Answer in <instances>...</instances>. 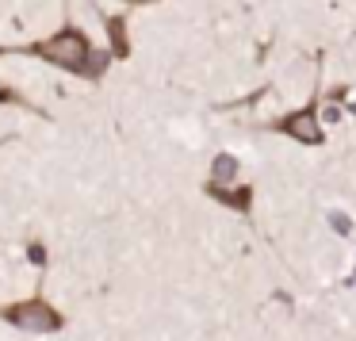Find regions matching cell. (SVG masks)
I'll list each match as a JSON object with an SVG mask.
<instances>
[{"instance_id": "obj_1", "label": "cell", "mask_w": 356, "mask_h": 341, "mask_svg": "<svg viewBox=\"0 0 356 341\" xmlns=\"http://www.w3.org/2000/svg\"><path fill=\"white\" fill-rule=\"evenodd\" d=\"M0 54H27V58H39V62H50L65 73H77V77H88V81H100L104 70L111 65V50H96L88 42V35L81 27H62L58 35L50 39H39V42H27V47H16V50H0Z\"/></svg>"}, {"instance_id": "obj_2", "label": "cell", "mask_w": 356, "mask_h": 341, "mask_svg": "<svg viewBox=\"0 0 356 341\" xmlns=\"http://www.w3.org/2000/svg\"><path fill=\"white\" fill-rule=\"evenodd\" d=\"M0 318L16 330H27V333H58L65 326V318L50 307L47 299H24V303H8L0 307Z\"/></svg>"}, {"instance_id": "obj_3", "label": "cell", "mask_w": 356, "mask_h": 341, "mask_svg": "<svg viewBox=\"0 0 356 341\" xmlns=\"http://www.w3.org/2000/svg\"><path fill=\"white\" fill-rule=\"evenodd\" d=\"M276 131L287 134V138H295V142H302V146H322L325 131H322V116H318V100H310L307 108H299V111L280 116Z\"/></svg>"}, {"instance_id": "obj_4", "label": "cell", "mask_w": 356, "mask_h": 341, "mask_svg": "<svg viewBox=\"0 0 356 341\" xmlns=\"http://www.w3.org/2000/svg\"><path fill=\"white\" fill-rule=\"evenodd\" d=\"M207 196H211V200H218L222 207L241 211V215L253 207V188H249V184H241V188H222V184H215V180H211V184H207Z\"/></svg>"}, {"instance_id": "obj_5", "label": "cell", "mask_w": 356, "mask_h": 341, "mask_svg": "<svg viewBox=\"0 0 356 341\" xmlns=\"http://www.w3.org/2000/svg\"><path fill=\"white\" fill-rule=\"evenodd\" d=\"M104 27H108L111 54H115V58H131V42H127V16H108V19H104Z\"/></svg>"}, {"instance_id": "obj_6", "label": "cell", "mask_w": 356, "mask_h": 341, "mask_svg": "<svg viewBox=\"0 0 356 341\" xmlns=\"http://www.w3.org/2000/svg\"><path fill=\"white\" fill-rule=\"evenodd\" d=\"M234 177H238V157L218 154L215 161H211V180H215V184H234Z\"/></svg>"}, {"instance_id": "obj_7", "label": "cell", "mask_w": 356, "mask_h": 341, "mask_svg": "<svg viewBox=\"0 0 356 341\" xmlns=\"http://www.w3.org/2000/svg\"><path fill=\"white\" fill-rule=\"evenodd\" d=\"M0 100H4V104H24V108H27V100H24V96H19V93H12V88H4V85H0Z\"/></svg>"}, {"instance_id": "obj_8", "label": "cell", "mask_w": 356, "mask_h": 341, "mask_svg": "<svg viewBox=\"0 0 356 341\" xmlns=\"http://www.w3.org/2000/svg\"><path fill=\"white\" fill-rule=\"evenodd\" d=\"M27 257H31V261H35V264H47V249H42V246H39V241H35V246H31V249H27Z\"/></svg>"}, {"instance_id": "obj_9", "label": "cell", "mask_w": 356, "mask_h": 341, "mask_svg": "<svg viewBox=\"0 0 356 341\" xmlns=\"http://www.w3.org/2000/svg\"><path fill=\"white\" fill-rule=\"evenodd\" d=\"M330 223H333V230L348 234V219H345V215H330Z\"/></svg>"}, {"instance_id": "obj_10", "label": "cell", "mask_w": 356, "mask_h": 341, "mask_svg": "<svg viewBox=\"0 0 356 341\" xmlns=\"http://www.w3.org/2000/svg\"><path fill=\"white\" fill-rule=\"evenodd\" d=\"M123 4H157V0H123Z\"/></svg>"}, {"instance_id": "obj_11", "label": "cell", "mask_w": 356, "mask_h": 341, "mask_svg": "<svg viewBox=\"0 0 356 341\" xmlns=\"http://www.w3.org/2000/svg\"><path fill=\"white\" fill-rule=\"evenodd\" d=\"M353 280H356V272H353ZM353 280H348V284H353Z\"/></svg>"}, {"instance_id": "obj_12", "label": "cell", "mask_w": 356, "mask_h": 341, "mask_svg": "<svg viewBox=\"0 0 356 341\" xmlns=\"http://www.w3.org/2000/svg\"><path fill=\"white\" fill-rule=\"evenodd\" d=\"M353 116H356V104H353Z\"/></svg>"}]
</instances>
